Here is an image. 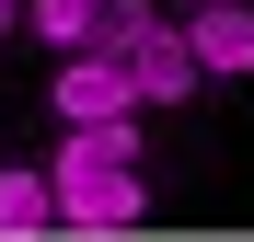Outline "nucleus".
Returning <instances> with one entry per match:
<instances>
[{
  "label": "nucleus",
  "mask_w": 254,
  "mask_h": 242,
  "mask_svg": "<svg viewBox=\"0 0 254 242\" xmlns=\"http://www.w3.org/2000/svg\"><path fill=\"white\" fill-rule=\"evenodd\" d=\"M47 185H58V231H139L150 219L139 161H47Z\"/></svg>",
  "instance_id": "f257e3e1"
},
{
  "label": "nucleus",
  "mask_w": 254,
  "mask_h": 242,
  "mask_svg": "<svg viewBox=\"0 0 254 242\" xmlns=\"http://www.w3.org/2000/svg\"><path fill=\"white\" fill-rule=\"evenodd\" d=\"M47 104H58V127H93V115H139V81H127V58H104V47H69L58 81H47Z\"/></svg>",
  "instance_id": "f03ea898"
},
{
  "label": "nucleus",
  "mask_w": 254,
  "mask_h": 242,
  "mask_svg": "<svg viewBox=\"0 0 254 242\" xmlns=\"http://www.w3.org/2000/svg\"><path fill=\"white\" fill-rule=\"evenodd\" d=\"M185 47H196L208 81H243L254 69V0H196L185 12Z\"/></svg>",
  "instance_id": "7ed1b4c3"
},
{
  "label": "nucleus",
  "mask_w": 254,
  "mask_h": 242,
  "mask_svg": "<svg viewBox=\"0 0 254 242\" xmlns=\"http://www.w3.org/2000/svg\"><path fill=\"white\" fill-rule=\"evenodd\" d=\"M127 81H139V104H185L196 81H208V69H196V47H185V23H162L150 47L127 58Z\"/></svg>",
  "instance_id": "20e7f679"
},
{
  "label": "nucleus",
  "mask_w": 254,
  "mask_h": 242,
  "mask_svg": "<svg viewBox=\"0 0 254 242\" xmlns=\"http://www.w3.org/2000/svg\"><path fill=\"white\" fill-rule=\"evenodd\" d=\"M35 231H58V185L47 173H0V242H35Z\"/></svg>",
  "instance_id": "39448f33"
},
{
  "label": "nucleus",
  "mask_w": 254,
  "mask_h": 242,
  "mask_svg": "<svg viewBox=\"0 0 254 242\" xmlns=\"http://www.w3.org/2000/svg\"><path fill=\"white\" fill-rule=\"evenodd\" d=\"M150 139H139V115H93V127H69L58 139V161H139Z\"/></svg>",
  "instance_id": "423d86ee"
},
{
  "label": "nucleus",
  "mask_w": 254,
  "mask_h": 242,
  "mask_svg": "<svg viewBox=\"0 0 254 242\" xmlns=\"http://www.w3.org/2000/svg\"><path fill=\"white\" fill-rule=\"evenodd\" d=\"M150 35H162V12H150V0H104V23L81 35V47H104V58H139Z\"/></svg>",
  "instance_id": "0eeeda50"
},
{
  "label": "nucleus",
  "mask_w": 254,
  "mask_h": 242,
  "mask_svg": "<svg viewBox=\"0 0 254 242\" xmlns=\"http://www.w3.org/2000/svg\"><path fill=\"white\" fill-rule=\"evenodd\" d=\"M23 23L47 35V47H81V35L104 23V0H23Z\"/></svg>",
  "instance_id": "6e6552de"
},
{
  "label": "nucleus",
  "mask_w": 254,
  "mask_h": 242,
  "mask_svg": "<svg viewBox=\"0 0 254 242\" xmlns=\"http://www.w3.org/2000/svg\"><path fill=\"white\" fill-rule=\"evenodd\" d=\"M0 23H23V0H0Z\"/></svg>",
  "instance_id": "1a4fd4ad"
},
{
  "label": "nucleus",
  "mask_w": 254,
  "mask_h": 242,
  "mask_svg": "<svg viewBox=\"0 0 254 242\" xmlns=\"http://www.w3.org/2000/svg\"><path fill=\"white\" fill-rule=\"evenodd\" d=\"M185 12H196V0H185Z\"/></svg>",
  "instance_id": "9d476101"
}]
</instances>
